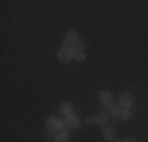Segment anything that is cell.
Listing matches in <instances>:
<instances>
[{
    "mask_svg": "<svg viewBox=\"0 0 148 142\" xmlns=\"http://www.w3.org/2000/svg\"><path fill=\"white\" fill-rule=\"evenodd\" d=\"M74 55H76V52H74L73 48H62L57 54V59L62 63H69L74 59Z\"/></svg>",
    "mask_w": 148,
    "mask_h": 142,
    "instance_id": "1",
    "label": "cell"
},
{
    "mask_svg": "<svg viewBox=\"0 0 148 142\" xmlns=\"http://www.w3.org/2000/svg\"><path fill=\"white\" fill-rule=\"evenodd\" d=\"M79 41V35L76 30H68L65 35V40H63V48H73L76 43Z\"/></svg>",
    "mask_w": 148,
    "mask_h": 142,
    "instance_id": "2",
    "label": "cell"
},
{
    "mask_svg": "<svg viewBox=\"0 0 148 142\" xmlns=\"http://www.w3.org/2000/svg\"><path fill=\"white\" fill-rule=\"evenodd\" d=\"M118 104L123 106V108H126V109H129L134 104V95L129 93V92H123L118 97Z\"/></svg>",
    "mask_w": 148,
    "mask_h": 142,
    "instance_id": "3",
    "label": "cell"
},
{
    "mask_svg": "<svg viewBox=\"0 0 148 142\" xmlns=\"http://www.w3.org/2000/svg\"><path fill=\"white\" fill-rule=\"evenodd\" d=\"M46 130L49 133H57V131L62 130V122L57 119V117H51V119L46 122Z\"/></svg>",
    "mask_w": 148,
    "mask_h": 142,
    "instance_id": "4",
    "label": "cell"
},
{
    "mask_svg": "<svg viewBox=\"0 0 148 142\" xmlns=\"http://www.w3.org/2000/svg\"><path fill=\"white\" fill-rule=\"evenodd\" d=\"M66 125L69 128H73V130H77V128L80 126V117L74 112L69 114V115H66Z\"/></svg>",
    "mask_w": 148,
    "mask_h": 142,
    "instance_id": "5",
    "label": "cell"
},
{
    "mask_svg": "<svg viewBox=\"0 0 148 142\" xmlns=\"http://www.w3.org/2000/svg\"><path fill=\"white\" fill-rule=\"evenodd\" d=\"M107 109H109V112H110L112 115L115 117V119H121L123 111H125V108H123V106H120V104H114V103L107 104Z\"/></svg>",
    "mask_w": 148,
    "mask_h": 142,
    "instance_id": "6",
    "label": "cell"
},
{
    "mask_svg": "<svg viewBox=\"0 0 148 142\" xmlns=\"http://www.w3.org/2000/svg\"><path fill=\"white\" fill-rule=\"evenodd\" d=\"M109 119H110V114H109V111H99L98 112V115L95 117V120H96L98 125H107Z\"/></svg>",
    "mask_w": 148,
    "mask_h": 142,
    "instance_id": "7",
    "label": "cell"
},
{
    "mask_svg": "<svg viewBox=\"0 0 148 142\" xmlns=\"http://www.w3.org/2000/svg\"><path fill=\"white\" fill-rule=\"evenodd\" d=\"M112 98H114L112 97V92H109V90H101L99 92V101L103 103V104H106V106L110 104Z\"/></svg>",
    "mask_w": 148,
    "mask_h": 142,
    "instance_id": "8",
    "label": "cell"
},
{
    "mask_svg": "<svg viewBox=\"0 0 148 142\" xmlns=\"http://www.w3.org/2000/svg\"><path fill=\"white\" fill-rule=\"evenodd\" d=\"M69 141V133L66 130H60L57 134H55L54 142H68Z\"/></svg>",
    "mask_w": 148,
    "mask_h": 142,
    "instance_id": "9",
    "label": "cell"
},
{
    "mask_svg": "<svg viewBox=\"0 0 148 142\" xmlns=\"http://www.w3.org/2000/svg\"><path fill=\"white\" fill-rule=\"evenodd\" d=\"M103 137L106 141H114L115 139V131L112 126H104L103 130Z\"/></svg>",
    "mask_w": 148,
    "mask_h": 142,
    "instance_id": "10",
    "label": "cell"
},
{
    "mask_svg": "<svg viewBox=\"0 0 148 142\" xmlns=\"http://www.w3.org/2000/svg\"><path fill=\"white\" fill-rule=\"evenodd\" d=\"M60 112L63 114V115H69V114H73V104L69 101H65L60 104Z\"/></svg>",
    "mask_w": 148,
    "mask_h": 142,
    "instance_id": "11",
    "label": "cell"
},
{
    "mask_svg": "<svg viewBox=\"0 0 148 142\" xmlns=\"http://www.w3.org/2000/svg\"><path fill=\"white\" fill-rule=\"evenodd\" d=\"M84 48H85V41H82V40H79V41L76 43V44L73 46L74 52H82V51H84Z\"/></svg>",
    "mask_w": 148,
    "mask_h": 142,
    "instance_id": "12",
    "label": "cell"
},
{
    "mask_svg": "<svg viewBox=\"0 0 148 142\" xmlns=\"http://www.w3.org/2000/svg\"><path fill=\"white\" fill-rule=\"evenodd\" d=\"M74 59H76L77 62H84V60H85V54H84V52H76Z\"/></svg>",
    "mask_w": 148,
    "mask_h": 142,
    "instance_id": "13",
    "label": "cell"
},
{
    "mask_svg": "<svg viewBox=\"0 0 148 142\" xmlns=\"http://www.w3.org/2000/svg\"><path fill=\"white\" fill-rule=\"evenodd\" d=\"M121 119H123V120H129V119H131V111L125 108V111H123V115H121Z\"/></svg>",
    "mask_w": 148,
    "mask_h": 142,
    "instance_id": "14",
    "label": "cell"
},
{
    "mask_svg": "<svg viewBox=\"0 0 148 142\" xmlns=\"http://www.w3.org/2000/svg\"><path fill=\"white\" fill-rule=\"evenodd\" d=\"M125 142H137V139L134 136H129V137H126V139H125Z\"/></svg>",
    "mask_w": 148,
    "mask_h": 142,
    "instance_id": "15",
    "label": "cell"
},
{
    "mask_svg": "<svg viewBox=\"0 0 148 142\" xmlns=\"http://www.w3.org/2000/svg\"><path fill=\"white\" fill-rule=\"evenodd\" d=\"M85 123H87V125H93V123H96V120H95V119H87Z\"/></svg>",
    "mask_w": 148,
    "mask_h": 142,
    "instance_id": "16",
    "label": "cell"
},
{
    "mask_svg": "<svg viewBox=\"0 0 148 142\" xmlns=\"http://www.w3.org/2000/svg\"><path fill=\"white\" fill-rule=\"evenodd\" d=\"M114 142H125V141H121V139H114Z\"/></svg>",
    "mask_w": 148,
    "mask_h": 142,
    "instance_id": "17",
    "label": "cell"
}]
</instances>
